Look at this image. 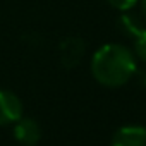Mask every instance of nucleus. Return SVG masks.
Masks as SVG:
<instances>
[{
  "label": "nucleus",
  "instance_id": "6e6552de",
  "mask_svg": "<svg viewBox=\"0 0 146 146\" xmlns=\"http://www.w3.org/2000/svg\"><path fill=\"white\" fill-rule=\"evenodd\" d=\"M107 2L119 11H129L137 4V0H107Z\"/></svg>",
  "mask_w": 146,
  "mask_h": 146
},
{
  "label": "nucleus",
  "instance_id": "20e7f679",
  "mask_svg": "<svg viewBox=\"0 0 146 146\" xmlns=\"http://www.w3.org/2000/svg\"><path fill=\"white\" fill-rule=\"evenodd\" d=\"M14 137L24 146H35L41 137V127L35 119H19L14 122Z\"/></svg>",
  "mask_w": 146,
  "mask_h": 146
},
{
  "label": "nucleus",
  "instance_id": "f257e3e1",
  "mask_svg": "<svg viewBox=\"0 0 146 146\" xmlns=\"http://www.w3.org/2000/svg\"><path fill=\"white\" fill-rule=\"evenodd\" d=\"M137 64L134 53L119 43H107L98 48L91 58L93 78L107 88H119L131 81Z\"/></svg>",
  "mask_w": 146,
  "mask_h": 146
},
{
  "label": "nucleus",
  "instance_id": "423d86ee",
  "mask_svg": "<svg viewBox=\"0 0 146 146\" xmlns=\"http://www.w3.org/2000/svg\"><path fill=\"white\" fill-rule=\"evenodd\" d=\"M120 24H122V28H124L131 36H136V35L143 29V26L139 24L137 17L129 16V14H125V16H122V17H120Z\"/></svg>",
  "mask_w": 146,
  "mask_h": 146
},
{
  "label": "nucleus",
  "instance_id": "7ed1b4c3",
  "mask_svg": "<svg viewBox=\"0 0 146 146\" xmlns=\"http://www.w3.org/2000/svg\"><path fill=\"white\" fill-rule=\"evenodd\" d=\"M112 146H146V127L124 125L115 131Z\"/></svg>",
  "mask_w": 146,
  "mask_h": 146
},
{
  "label": "nucleus",
  "instance_id": "1a4fd4ad",
  "mask_svg": "<svg viewBox=\"0 0 146 146\" xmlns=\"http://www.w3.org/2000/svg\"><path fill=\"white\" fill-rule=\"evenodd\" d=\"M141 7H143V16L146 19V0H141Z\"/></svg>",
  "mask_w": 146,
  "mask_h": 146
},
{
  "label": "nucleus",
  "instance_id": "0eeeda50",
  "mask_svg": "<svg viewBox=\"0 0 146 146\" xmlns=\"http://www.w3.org/2000/svg\"><path fill=\"white\" fill-rule=\"evenodd\" d=\"M134 52L143 62H146V28H143L134 36Z\"/></svg>",
  "mask_w": 146,
  "mask_h": 146
},
{
  "label": "nucleus",
  "instance_id": "f03ea898",
  "mask_svg": "<svg viewBox=\"0 0 146 146\" xmlns=\"http://www.w3.org/2000/svg\"><path fill=\"white\" fill-rule=\"evenodd\" d=\"M23 117V103L17 95L0 90V125L14 124Z\"/></svg>",
  "mask_w": 146,
  "mask_h": 146
},
{
  "label": "nucleus",
  "instance_id": "39448f33",
  "mask_svg": "<svg viewBox=\"0 0 146 146\" xmlns=\"http://www.w3.org/2000/svg\"><path fill=\"white\" fill-rule=\"evenodd\" d=\"M83 53H84V43L79 38H65L60 45V58L67 67L78 65L81 62Z\"/></svg>",
  "mask_w": 146,
  "mask_h": 146
}]
</instances>
